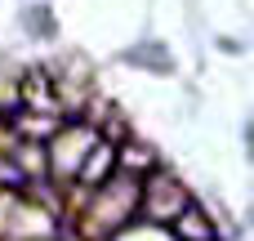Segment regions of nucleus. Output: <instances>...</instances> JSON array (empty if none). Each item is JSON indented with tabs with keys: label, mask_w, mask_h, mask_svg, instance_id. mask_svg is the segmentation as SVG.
Here are the masks:
<instances>
[{
	"label": "nucleus",
	"mask_w": 254,
	"mask_h": 241,
	"mask_svg": "<svg viewBox=\"0 0 254 241\" xmlns=\"http://www.w3.org/2000/svg\"><path fill=\"white\" fill-rule=\"evenodd\" d=\"M183 210H188V188H183V179H174L170 170H156V174H143V179H138V215H143V219H152V224H174Z\"/></svg>",
	"instance_id": "f257e3e1"
},
{
	"label": "nucleus",
	"mask_w": 254,
	"mask_h": 241,
	"mask_svg": "<svg viewBox=\"0 0 254 241\" xmlns=\"http://www.w3.org/2000/svg\"><path fill=\"white\" fill-rule=\"evenodd\" d=\"M174 233H179V241H219V224H214V219H205V210H201V206H192V201H188V210L174 219Z\"/></svg>",
	"instance_id": "f03ea898"
},
{
	"label": "nucleus",
	"mask_w": 254,
	"mask_h": 241,
	"mask_svg": "<svg viewBox=\"0 0 254 241\" xmlns=\"http://www.w3.org/2000/svg\"><path fill=\"white\" fill-rule=\"evenodd\" d=\"M125 63L152 67V72H174V54H170V45H161V40H138L134 49H125Z\"/></svg>",
	"instance_id": "7ed1b4c3"
},
{
	"label": "nucleus",
	"mask_w": 254,
	"mask_h": 241,
	"mask_svg": "<svg viewBox=\"0 0 254 241\" xmlns=\"http://www.w3.org/2000/svg\"><path fill=\"white\" fill-rule=\"evenodd\" d=\"M22 27H27L31 40H49V36H54V13H49L45 4H27V9H22Z\"/></svg>",
	"instance_id": "20e7f679"
}]
</instances>
